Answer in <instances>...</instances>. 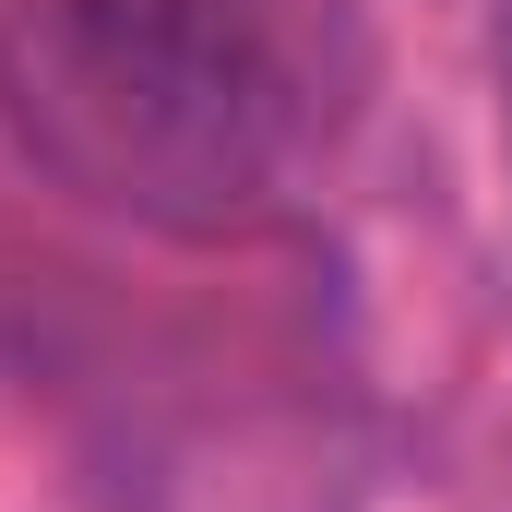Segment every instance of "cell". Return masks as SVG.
Here are the masks:
<instances>
[{"label":"cell","instance_id":"1","mask_svg":"<svg viewBox=\"0 0 512 512\" xmlns=\"http://www.w3.org/2000/svg\"><path fill=\"white\" fill-rule=\"evenodd\" d=\"M24 120L108 203L239 215V203L274 191L298 96L251 48L239 0H36Z\"/></svg>","mask_w":512,"mask_h":512}]
</instances>
